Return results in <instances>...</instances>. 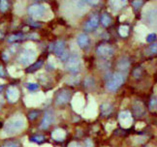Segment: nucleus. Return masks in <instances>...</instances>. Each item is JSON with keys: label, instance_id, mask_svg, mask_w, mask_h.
Instances as JSON below:
<instances>
[{"label": "nucleus", "instance_id": "1", "mask_svg": "<svg viewBox=\"0 0 157 147\" xmlns=\"http://www.w3.org/2000/svg\"><path fill=\"white\" fill-rule=\"evenodd\" d=\"M25 125L26 119L25 116L21 114H16L5 122L3 127V134L7 137L14 136V134H19L21 131H22Z\"/></svg>", "mask_w": 157, "mask_h": 147}, {"label": "nucleus", "instance_id": "2", "mask_svg": "<svg viewBox=\"0 0 157 147\" xmlns=\"http://www.w3.org/2000/svg\"><path fill=\"white\" fill-rule=\"evenodd\" d=\"M37 57V51L35 48H25L21 54L19 55V62L22 66H29L32 65Z\"/></svg>", "mask_w": 157, "mask_h": 147}, {"label": "nucleus", "instance_id": "3", "mask_svg": "<svg viewBox=\"0 0 157 147\" xmlns=\"http://www.w3.org/2000/svg\"><path fill=\"white\" fill-rule=\"evenodd\" d=\"M47 7L44 4H38L35 3L32 4L30 7L28 8V14L34 20H45V16L47 13Z\"/></svg>", "mask_w": 157, "mask_h": 147}, {"label": "nucleus", "instance_id": "4", "mask_svg": "<svg viewBox=\"0 0 157 147\" xmlns=\"http://www.w3.org/2000/svg\"><path fill=\"white\" fill-rule=\"evenodd\" d=\"M124 82V76L122 73L117 72L111 77V78L107 81L106 87L109 91H117Z\"/></svg>", "mask_w": 157, "mask_h": 147}, {"label": "nucleus", "instance_id": "5", "mask_svg": "<svg viewBox=\"0 0 157 147\" xmlns=\"http://www.w3.org/2000/svg\"><path fill=\"white\" fill-rule=\"evenodd\" d=\"M44 98H45L44 94L42 92H39V93H31L25 98V103L26 106L34 107L39 106L44 101Z\"/></svg>", "mask_w": 157, "mask_h": 147}, {"label": "nucleus", "instance_id": "6", "mask_svg": "<svg viewBox=\"0 0 157 147\" xmlns=\"http://www.w3.org/2000/svg\"><path fill=\"white\" fill-rule=\"evenodd\" d=\"M65 68L68 72L72 74H77L81 70V60L76 55H72L71 57L68 58L67 62H66Z\"/></svg>", "mask_w": 157, "mask_h": 147}, {"label": "nucleus", "instance_id": "7", "mask_svg": "<svg viewBox=\"0 0 157 147\" xmlns=\"http://www.w3.org/2000/svg\"><path fill=\"white\" fill-rule=\"evenodd\" d=\"M72 107L74 108L75 111L77 112H82L84 109V105H86V101H84V97L82 93H76L74 97L72 98L71 101Z\"/></svg>", "mask_w": 157, "mask_h": 147}, {"label": "nucleus", "instance_id": "8", "mask_svg": "<svg viewBox=\"0 0 157 147\" xmlns=\"http://www.w3.org/2000/svg\"><path fill=\"white\" fill-rule=\"evenodd\" d=\"M52 50H53V52L56 55H58V56H60V58L62 60H65L69 57L67 51L65 50V42L62 40H58L54 43Z\"/></svg>", "mask_w": 157, "mask_h": 147}, {"label": "nucleus", "instance_id": "9", "mask_svg": "<svg viewBox=\"0 0 157 147\" xmlns=\"http://www.w3.org/2000/svg\"><path fill=\"white\" fill-rule=\"evenodd\" d=\"M96 53H97L101 57L109 58V57L113 56V48L112 46L108 45V44H102L97 47V50H96Z\"/></svg>", "mask_w": 157, "mask_h": 147}, {"label": "nucleus", "instance_id": "10", "mask_svg": "<svg viewBox=\"0 0 157 147\" xmlns=\"http://www.w3.org/2000/svg\"><path fill=\"white\" fill-rule=\"evenodd\" d=\"M118 120H119L120 125L122 127H124V128L130 127L133 122L131 112L128 111V110H123V111H121L118 114Z\"/></svg>", "mask_w": 157, "mask_h": 147}, {"label": "nucleus", "instance_id": "11", "mask_svg": "<svg viewBox=\"0 0 157 147\" xmlns=\"http://www.w3.org/2000/svg\"><path fill=\"white\" fill-rule=\"evenodd\" d=\"M99 21H100V18L98 17V15H92L91 17H89V20L84 23L83 25V29L86 31H92L95 28H97L99 25Z\"/></svg>", "mask_w": 157, "mask_h": 147}, {"label": "nucleus", "instance_id": "12", "mask_svg": "<svg viewBox=\"0 0 157 147\" xmlns=\"http://www.w3.org/2000/svg\"><path fill=\"white\" fill-rule=\"evenodd\" d=\"M70 101V91L67 89H62L56 95V105H65Z\"/></svg>", "mask_w": 157, "mask_h": 147}, {"label": "nucleus", "instance_id": "13", "mask_svg": "<svg viewBox=\"0 0 157 147\" xmlns=\"http://www.w3.org/2000/svg\"><path fill=\"white\" fill-rule=\"evenodd\" d=\"M96 113H97V106H96L95 101L91 99L88 103L87 107L84 108V117H95Z\"/></svg>", "mask_w": 157, "mask_h": 147}, {"label": "nucleus", "instance_id": "14", "mask_svg": "<svg viewBox=\"0 0 157 147\" xmlns=\"http://www.w3.org/2000/svg\"><path fill=\"white\" fill-rule=\"evenodd\" d=\"M20 98V91L15 86H10L7 90V99L10 103H16Z\"/></svg>", "mask_w": 157, "mask_h": 147}, {"label": "nucleus", "instance_id": "15", "mask_svg": "<svg viewBox=\"0 0 157 147\" xmlns=\"http://www.w3.org/2000/svg\"><path fill=\"white\" fill-rule=\"evenodd\" d=\"M54 119V116H53V113L52 111H51V110H49V111H47L44 115L43 119H42V122H41V129H47L49 128L51 126V124L52 123V121Z\"/></svg>", "mask_w": 157, "mask_h": 147}, {"label": "nucleus", "instance_id": "16", "mask_svg": "<svg viewBox=\"0 0 157 147\" xmlns=\"http://www.w3.org/2000/svg\"><path fill=\"white\" fill-rule=\"evenodd\" d=\"M52 139L56 140V141H61L66 138V131L63 129H56L52 133Z\"/></svg>", "mask_w": 157, "mask_h": 147}, {"label": "nucleus", "instance_id": "17", "mask_svg": "<svg viewBox=\"0 0 157 147\" xmlns=\"http://www.w3.org/2000/svg\"><path fill=\"white\" fill-rule=\"evenodd\" d=\"M77 43H78V45L80 47L83 48V47H86L89 44V38H88V36L86 34H84V33H82L78 36V38H77Z\"/></svg>", "mask_w": 157, "mask_h": 147}, {"label": "nucleus", "instance_id": "18", "mask_svg": "<svg viewBox=\"0 0 157 147\" xmlns=\"http://www.w3.org/2000/svg\"><path fill=\"white\" fill-rule=\"evenodd\" d=\"M130 66V61L127 57H121L117 62V69L119 71H126Z\"/></svg>", "mask_w": 157, "mask_h": 147}, {"label": "nucleus", "instance_id": "19", "mask_svg": "<svg viewBox=\"0 0 157 147\" xmlns=\"http://www.w3.org/2000/svg\"><path fill=\"white\" fill-rule=\"evenodd\" d=\"M109 4L111 5V7L113 11H118L121 9L124 5L127 4V1H110Z\"/></svg>", "mask_w": 157, "mask_h": 147}, {"label": "nucleus", "instance_id": "20", "mask_svg": "<svg viewBox=\"0 0 157 147\" xmlns=\"http://www.w3.org/2000/svg\"><path fill=\"white\" fill-rule=\"evenodd\" d=\"M112 111H113V107L109 103H105L101 106V113L103 115L107 116L109 114H111Z\"/></svg>", "mask_w": 157, "mask_h": 147}, {"label": "nucleus", "instance_id": "21", "mask_svg": "<svg viewBox=\"0 0 157 147\" xmlns=\"http://www.w3.org/2000/svg\"><path fill=\"white\" fill-rule=\"evenodd\" d=\"M8 71H9V74L12 76V77H19L22 75V72L20 70V69H17V67L15 66H11L8 68Z\"/></svg>", "mask_w": 157, "mask_h": 147}, {"label": "nucleus", "instance_id": "22", "mask_svg": "<svg viewBox=\"0 0 157 147\" xmlns=\"http://www.w3.org/2000/svg\"><path fill=\"white\" fill-rule=\"evenodd\" d=\"M129 31H130L129 26L126 25V24H122V25H120L119 28H118V33H119L120 36L123 37V38H124V37H127L128 36Z\"/></svg>", "mask_w": 157, "mask_h": 147}, {"label": "nucleus", "instance_id": "23", "mask_svg": "<svg viewBox=\"0 0 157 147\" xmlns=\"http://www.w3.org/2000/svg\"><path fill=\"white\" fill-rule=\"evenodd\" d=\"M144 112V108L143 106L140 103H137L133 106V113H134L136 116H141Z\"/></svg>", "mask_w": 157, "mask_h": 147}, {"label": "nucleus", "instance_id": "24", "mask_svg": "<svg viewBox=\"0 0 157 147\" xmlns=\"http://www.w3.org/2000/svg\"><path fill=\"white\" fill-rule=\"evenodd\" d=\"M147 53L148 55H153V54H157V42H153L151 43L148 47L146 50Z\"/></svg>", "mask_w": 157, "mask_h": 147}, {"label": "nucleus", "instance_id": "25", "mask_svg": "<svg viewBox=\"0 0 157 147\" xmlns=\"http://www.w3.org/2000/svg\"><path fill=\"white\" fill-rule=\"evenodd\" d=\"M111 22H112V18H111L110 16H109L108 14H106V13H104L103 15H102L101 23L103 24L104 26H109L111 24Z\"/></svg>", "mask_w": 157, "mask_h": 147}, {"label": "nucleus", "instance_id": "26", "mask_svg": "<svg viewBox=\"0 0 157 147\" xmlns=\"http://www.w3.org/2000/svg\"><path fill=\"white\" fill-rule=\"evenodd\" d=\"M42 65H43V61H42V60L38 61V62H35V63H33V64L27 69V72L30 73V72H34V71H36V70H39V69L41 68V66H42Z\"/></svg>", "mask_w": 157, "mask_h": 147}, {"label": "nucleus", "instance_id": "27", "mask_svg": "<svg viewBox=\"0 0 157 147\" xmlns=\"http://www.w3.org/2000/svg\"><path fill=\"white\" fill-rule=\"evenodd\" d=\"M148 107L151 110L157 108V97H152L151 99H150V101L148 103Z\"/></svg>", "mask_w": 157, "mask_h": 147}, {"label": "nucleus", "instance_id": "28", "mask_svg": "<svg viewBox=\"0 0 157 147\" xmlns=\"http://www.w3.org/2000/svg\"><path fill=\"white\" fill-rule=\"evenodd\" d=\"M44 137L39 134V136H33L30 138V141H33V142H36V143H39V142H42L44 140Z\"/></svg>", "mask_w": 157, "mask_h": 147}, {"label": "nucleus", "instance_id": "29", "mask_svg": "<svg viewBox=\"0 0 157 147\" xmlns=\"http://www.w3.org/2000/svg\"><path fill=\"white\" fill-rule=\"evenodd\" d=\"M142 73H143V70L141 67H137V68L133 71V76L136 78H140L141 76H142Z\"/></svg>", "mask_w": 157, "mask_h": 147}, {"label": "nucleus", "instance_id": "30", "mask_svg": "<svg viewBox=\"0 0 157 147\" xmlns=\"http://www.w3.org/2000/svg\"><path fill=\"white\" fill-rule=\"evenodd\" d=\"M25 86L29 91H34L36 89H38V84L34 83V82H28V83H26Z\"/></svg>", "mask_w": 157, "mask_h": 147}, {"label": "nucleus", "instance_id": "31", "mask_svg": "<svg viewBox=\"0 0 157 147\" xmlns=\"http://www.w3.org/2000/svg\"><path fill=\"white\" fill-rule=\"evenodd\" d=\"M22 35L21 34H17V35H11L9 38H8V42L12 43V42H15V41H17V40H21L22 38Z\"/></svg>", "mask_w": 157, "mask_h": 147}, {"label": "nucleus", "instance_id": "32", "mask_svg": "<svg viewBox=\"0 0 157 147\" xmlns=\"http://www.w3.org/2000/svg\"><path fill=\"white\" fill-rule=\"evenodd\" d=\"M8 6H9V4L6 0H1V1H0V11L5 12L8 9Z\"/></svg>", "mask_w": 157, "mask_h": 147}, {"label": "nucleus", "instance_id": "33", "mask_svg": "<svg viewBox=\"0 0 157 147\" xmlns=\"http://www.w3.org/2000/svg\"><path fill=\"white\" fill-rule=\"evenodd\" d=\"M156 34L155 33H150V34H148L147 36V39H146V41L147 42V43H153V42H155V40H156Z\"/></svg>", "mask_w": 157, "mask_h": 147}, {"label": "nucleus", "instance_id": "34", "mask_svg": "<svg viewBox=\"0 0 157 147\" xmlns=\"http://www.w3.org/2000/svg\"><path fill=\"white\" fill-rule=\"evenodd\" d=\"M2 147H19V143L16 141H7L2 145Z\"/></svg>", "mask_w": 157, "mask_h": 147}, {"label": "nucleus", "instance_id": "35", "mask_svg": "<svg viewBox=\"0 0 157 147\" xmlns=\"http://www.w3.org/2000/svg\"><path fill=\"white\" fill-rule=\"evenodd\" d=\"M49 64H50V66L52 67V68H54V67H56V60L54 59V57L50 56V58H49Z\"/></svg>", "mask_w": 157, "mask_h": 147}, {"label": "nucleus", "instance_id": "36", "mask_svg": "<svg viewBox=\"0 0 157 147\" xmlns=\"http://www.w3.org/2000/svg\"><path fill=\"white\" fill-rule=\"evenodd\" d=\"M143 4H144L143 1H133V2H132V6H134V8H135V9L140 8Z\"/></svg>", "mask_w": 157, "mask_h": 147}, {"label": "nucleus", "instance_id": "37", "mask_svg": "<svg viewBox=\"0 0 157 147\" xmlns=\"http://www.w3.org/2000/svg\"><path fill=\"white\" fill-rule=\"evenodd\" d=\"M28 116H29V118L31 119V120H33V119H35L36 117L38 116V112L37 111H31L29 114H28Z\"/></svg>", "mask_w": 157, "mask_h": 147}, {"label": "nucleus", "instance_id": "38", "mask_svg": "<svg viewBox=\"0 0 157 147\" xmlns=\"http://www.w3.org/2000/svg\"><path fill=\"white\" fill-rule=\"evenodd\" d=\"M68 147H81V145L76 141H72L68 144Z\"/></svg>", "mask_w": 157, "mask_h": 147}, {"label": "nucleus", "instance_id": "39", "mask_svg": "<svg viewBox=\"0 0 157 147\" xmlns=\"http://www.w3.org/2000/svg\"><path fill=\"white\" fill-rule=\"evenodd\" d=\"M86 147H93V143L91 142V140H90V139H86Z\"/></svg>", "mask_w": 157, "mask_h": 147}, {"label": "nucleus", "instance_id": "40", "mask_svg": "<svg viewBox=\"0 0 157 147\" xmlns=\"http://www.w3.org/2000/svg\"><path fill=\"white\" fill-rule=\"evenodd\" d=\"M86 4H90V5H95V4H98V1H86Z\"/></svg>", "mask_w": 157, "mask_h": 147}, {"label": "nucleus", "instance_id": "41", "mask_svg": "<svg viewBox=\"0 0 157 147\" xmlns=\"http://www.w3.org/2000/svg\"><path fill=\"white\" fill-rule=\"evenodd\" d=\"M4 76V72H3V67L0 66V77H3Z\"/></svg>", "mask_w": 157, "mask_h": 147}, {"label": "nucleus", "instance_id": "42", "mask_svg": "<svg viewBox=\"0 0 157 147\" xmlns=\"http://www.w3.org/2000/svg\"><path fill=\"white\" fill-rule=\"evenodd\" d=\"M42 147H52V146H51L50 144H45V145H43Z\"/></svg>", "mask_w": 157, "mask_h": 147}, {"label": "nucleus", "instance_id": "43", "mask_svg": "<svg viewBox=\"0 0 157 147\" xmlns=\"http://www.w3.org/2000/svg\"><path fill=\"white\" fill-rule=\"evenodd\" d=\"M1 38H3V33L0 31V39H1Z\"/></svg>", "mask_w": 157, "mask_h": 147}, {"label": "nucleus", "instance_id": "44", "mask_svg": "<svg viewBox=\"0 0 157 147\" xmlns=\"http://www.w3.org/2000/svg\"><path fill=\"white\" fill-rule=\"evenodd\" d=\"M4 83V81H2V79H0V85H2Z\"/></svg>", "mask_w": 157, "mask_h": 147}, {"label": "nucleus", "instance_id": "45", "mask_svg": "<svg viewBox=\"0 0 157 147\" xmlns=\"http://www.w3.org/2000/svg\"><path fill=\"white\" fill-rule=\"evenodd\" d=\"M3 89V85H0V91Z\"/></svg>", "mask_w": 157, "mask_h": 147}, {"label": "nucleus", "instance_id": "46", "mask_svg": "<svg viewBox=\"0 0 157 147\" xmlns=\"http://www.w3.org/2000/svg\"><path fill=\"white\" fill-rule=\"evenodd\" d=\"M0 106H1V105H0Z\"/></svg>", "mask_w": 157, "mask_h": 147}]
</instances>
